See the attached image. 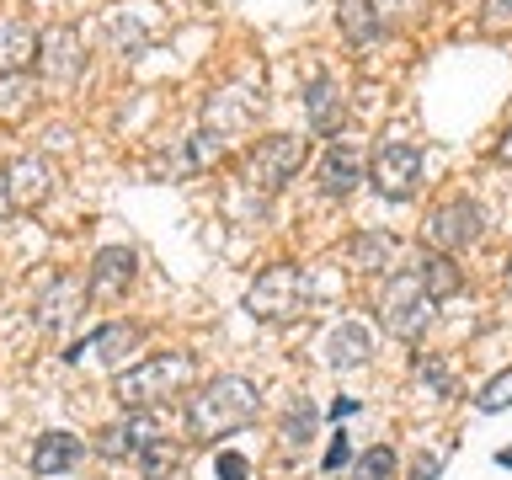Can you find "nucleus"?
Wrapping results in <instances>:
<instances>
[{
    "instance_id": "1",
    "label": "nucleus",
    "mask_w": 512,
    "mask_h": 480,
    "mask_svg": "<svg viewBox=\"0 0 512 480\" xmlns=\"http://www.w3.org/2000/svg\"><path fill=\"white\" fill-rule=\"evenodd\" d=\"M256 411H262V390L240 374H219L198 395H187V432L214 443V438H230V432L251 427Z\"/></svg>"
},
{
    "instance_id": "2",
    "label": "nucleus",
    "mask_w": 512,
    "mask_h": 480,
    "mask_svg": "<svg viewBox=\"0 0 512 480\" xmlns=\"http://www.w3.org/2000/svg\"><path fill=\"white\" fill-rule=\"evenodd\" d=\"M192 379V352H155V358L128 363L112 379V395L123 400V411H150L160 400H171Z\"/></svg>"
},
{
    "instance_id": "3",
    "label": "nucleus",
    "mask_w": 512,
    "mask_h": 480,
    "mask_svg": "<svg viewBox=\"0 0 512 480\" xmlns=\"http://www.w3.org/2000/svg\"><path fill=\"white\" fill-rule=\"evenodd\" d=\"M432 315H438V299L422 288V278H416L411 267H400L390 272V283H384V294H379V320H384V331L400 336V342H416L427 326H432Z\"/></svg>"
},
{
    "instance_id": "4",
    "label": "nucleus",
    "mask_w": 512,
    "mask_h": 480,
    "mask_svg": "<svg viewBox=\"0 0 512 480\" xmlns=\"http://www.w3.org/2000/svg\"><path fill=\"white\" fill-rule=\"evenodd\" d=\"M246 310L256 320H294L310 310V272L294 267V262H278L267 267L262 278L246 288Z\"/></svg>"
},
{
    "instance_id": "5",
    "label": "nucleus",
    "mask_w": 512,
    "mask_h": 480,
    "mask_svg": "<svg viewBox=\"0 0 512 480\" xmlns=\"http://www.w3.org/2000/svg\"><path fill=\"white\" fill-rule=\"evenodd\" d=\"M304 160H310V144L294 139V134H272V139H256V150L246 155V182L262 187V192H278L288 176H294Z\"/></svg>"
},
{
    "instance_id": "6",
    "label": "nucleus",
    "mask_w": 512,
    "mask_h": 480,
    "mask_svg": "<svg viewBox=\"0 0 512 480\" xmlns=\"http://www.w3.org/2000/svg\"><path fill=\"white\" fill-rule=\"evenodd\" d=\"M422 171H427V160L416 144H379V155H374V166H368V182H374L379 198H390V203H406L416 187H422Z\"/></svg>"
},
{
    "instance_id": "7",
    "label": "nucleus",
    "mask_w": 512,
    "mask_h": 480,
    "mask_svg": "<svg viewBox=\"0 0 512 480\" xmlns=\"http://www.w3.org/2000/svg\"><path fill=\"white\" fill-rule=\"evenodd\" d=\"M480 224H486L480 203L448 198L443 208H432V219H427V246L438 256H454V251H464V246H475V240H480Z\"/></svg>"
},
{
    "instance_id": "8",
    "label": "nucleus",
    "mask_w": 512,
    "mask_h": 480,
    "mask_svg": "<svg viewBox=\"0 0 512 480\" xmlns=\"http://www.w3.org/2000/svg\"><path fill=\"white\" fill-rule=\"evenodd\" d=\"M155 438H166L160 411H128V416H118V422H107L102 432H96V454L123 464V459H139Z\"/></svg>"
},
{
    "instance_id": "9",
    "label": "nucleus",
    "mask_w": 512,
    "mask_h": 480,
    "mask_svg": "<svg viewBox=\"0 0 512 480\" xmlns=\"http://www.w3.org/2000/svg\"><path fill=\"white\" fill-rule=\"evenodd\" d=\"M59 182V166L48 155H16L6 166V198L11 208H38Z\"/></svg>"
},
{
    "instance_id": "10",
    "label": "nucleus",
    "mask_w": 512,
    "mask_h": 480,
    "mask_svg": "<svg viewBox=\"0 0 512 480\" xmlns=\"http://www.w3.org/2000/svg\"><path fill=\"white\" fill-rule=\"evenodd\" d=\"M134 272H139V256L128 246H102L86 267V294L91 299H123L128 283H134Z\"/></svg>"
},
{
    "instance_id": "11",
    "label": "nucleus",
    "mask_w": 512,
    "mask_h": 480,
    "mask_svg": "<svg viewBox=\"0 0 512 480\" xmlns=\"http://www.w3.org/2000/svg\"><path fill=\"white\" fill-rule=\"evenodd\" d=\"M139 347V326H123V320H112V326L102 331H91L86 342H80L70 352V363H91V368H118L123 374V363H128V352Z\"/></svg>"
},
{
    "instance_id": "12",
    "label": "nucleus",
    "mask_w": 512,
    "mask_h": 480,
    "mask_svg": "<svg viewBox=\"0 0 512 480\" xmlns=\"http://www.w3.org/2000/svg\"><path fill=\"white\" fill-rule=\"evenodd\" d=\"M358 182H363V144L336 139L331 150L320 155V192H326V198H347Z\"/></svg>"
},
{
    "instance_id": "13",
    "label": "nucleus",
    "mask_w": 512,
    "mask_h": 480,
    "mask_svg": "<svg viewBox=\"0 0 512 480\" xmlns=\"http://www.w3.org/2000/svg\"><path fill=\"white\" fill-rule=\"evenodd\" d=\"M80 304H86V283L80 278H48L43 294H38V326L48 336H59L80 315Z\"/></svg>"
},
{
    "instance_id": "14",
    "label": "nucleus",
    "mask_w": 512,
    "mask_h": 480,
    "mask_svg": "<svg viewBox=\"0 0 512 480\" xmlns=\"http://www.w3.org/2000/svg\"><path fill=\"white\" fill-rule=\"evenodd\" d=\"M38 59L48 80H75L86 70V54H80V32L75 27H48L38 38Z\"/></svg>"
},
{
    "instance_id": "15",
    "label": "nucleus",
    "mask_w": 512,
    "mask_h": 480,
    "mask_svg": "<svg viewBox=\"0 0 512 480\" xmlns=\"http://www.w3.org/2000/svg\"><path fill=\"white\" fill-rule=\"evenodd\" d=\"M320 352H326V368H336V374H352V368L368 363V352H374V336H368V326H358V320H342V326L326 331Z\"/></svg>"
},
{
    "instance_id": "16",
    "label": "nucleus",
    "mask_w": 512,
    "mask_h": 480,
    "mask_svg": "<svg viewBox=\"0 0 512 480\" xmlns=\"http://www.w3.org/2000/svg\"><path fill=\"white\" fill-rule=\"evenodd\" d=\"M38 59V27L22 16H0V75H27V64Z\"/></svg>"
},
{
    "instance_id": "17",
    "label": "nucleus",
    "mask_w": 512,
    "mask_h": 480,
    "mask_svg": "<svg viewBox=\"0 0 512 480\" xmlns=\"http://www.w3.org/2000/svg\"><path fill=\"white\" fill-rule=\"evenodd\" d=\"M80 459H86V443H80L75 432H43L27 454L32 475H64V470H75Z\"/></svg>"
},
{
    "instance_id": "18",
    "label": "nucleus",
    "mask_w": 512,
    "mask_h": 480,
    "mask_svg": "<svg viewBox=\"0 0 512 480\" xmlns=\"http://www.w3.org/2000/svg\"><path fill=\"white\" fill-rule=\"evenodd\" d=\"M304 112H310V128H320V134H336L347 118V102H342V86H336L331 75H315L310 91H304Z\"/></svg>"
},
{
    "instance_id": "19",
    "label": "nucleus",
    "mask_w": 512,
    "mask_h": 480,
    "mask_svg": "<svg viewBox=\"0 0 512 480\" xmlns=\"http://www.w3.org/2000/svg\"><path fill=\"white\" fill-rule=\"evenodd\" d=\"M256 107H262V96H246V91H219L214 102H208V128H214V139L224 134H240L251 118H256Z\"/></svg>"
},
{
    "instance_id": "20",
    "label": "nucleus",
    "mask_w": 512,
    "mask_h": 480,
    "mask_svg": "<svg viewBox=\"0 0 512 480\" xmlns=\"http://www.w3.org/2000/svg\"><path fill=\"white\" fill-rule=\"evenodd\" d=\"M336 27H342L352 43L379 38V11H374V0H336Z\"/></svg>"
},
{
    "instance_id": "21",
    "label": "nucleus",
    "mask_w": 512,
    "mask_h": 480,
    "mask_svg": "<svg viewBox=\"0 0 512 480\" xmlns=\"http://www.w3.org/2000/svg\"><path fill=\"white\" fill-rule=\"evenodd\" d=\"M411 272L422 278V288H427L432 299H448V294L459 288V267H454V256H438V251H432V256H422V262H416Z\"/></svg>"
},
{
    "instance_id": "22",
    "label": "nucleus",
    "mask_w": 512,
    "mask_h": 480,
    "mask_svg": "<svg viewBox=\"0 0 512 480\" xmlns=\"http://www.w3.org/2000/svg\"><path fill=\"white\" fill-rule=\"evenodd\" d=\"M134 464H139V475H144V480H166V475L176 470V464H182V448H176L171 438H155V443L134 459Z\"/></svg>"
},
{
    "instance_id": "23",
    "label": "nucleus",
    "mask_w": 512,
    "mask_h": 480,
    "mask_svg": "<svg viewBox=\"0 0 512 480\" xmlns=\"http://www.w3.org/2000/svg\"><path fill=\"white\" fill-rule=\"evenodd\" d=\"M32 96H38V86H32V75H0V118H22V112L32 107Z\"/></svg>"
},
{
    "instance_id": "24",
    "label": "nucleus",
    "mask_w": 512,
    "mask_h": 480,
    "mask_svg": "<svg viewBox=\"0 0 512 480\" xmlns=\"http://www.w3.org/2000/svg\"><path fill=\"white\" fill-rule=\"evenodd\" d=\"M352 262H358V267H368V272H384V267H390L395 262V240L390 235H358V240H352Z\"/></svg>"
},
{
    "instance_id": "25",
    "label": "nucleus",
    "mask_w": 512,
    "mask_h": 480,
    "mask_svg": "<svg viewBox=\"0 0 512 480\" xmlns=\"http://www.w3.org/2000/svg\"><path fill=\"white\" fill-rule=\"evenodd\" d=\"M395 475V448L390 443H374L368 454L352 459V480H390Z\"/></svg>"
},
{
    "instance_id": "26",
    "label": "nucleus",
    "mask_w": 512,
    "mask_h": 480,
    "mask_svg": "<svg viewBox=\"0 0 512 480\" xmlns=\"http://www.w3.org/2000/svg\"><path fill=\"white\" fill-rule=\"evenodd\" d=\"M310 438H315V411L310 406H294V411H288V422H283V448L294 454V448H304Z\"/></svg>"
},
{
    "instance_id": "27",
    "label": "nucleus",
    "mask_w": 512,
    "mask_h": 480,
    "mask_svg": "<svg viewBox=\"0 0 512 480\" xmlns=\"http://www.w3.org/2000/svg\"><path fill=\"white\" fill-rule=\"evenodd\" d=\"M475 406H480V411H507V406H512V368H507V374H496L486 390L475 395Z\"/></svg>"
},
{
    "instance_id": "28",
    "label": "nucleus",
    "mask_w": 512,
    "mask_h": 480,
    "mask_svg": "<svg viewBox=\"0 0 512 480\" xmlns=\"http://www.w3.org/2000/svg\"><path fill=\"white\" fill-rule=\"evenodd\" d=\"M416 379H422V384H427V390H438V395L448 390V368H443L438 358H427V363H416Z\"/></svg>"
},
{
    "instance_id": "29",
    "label": "nucleus",
    "mask_w": 512,
    "mask_h": 480,
    "mask_svg": "<svg viewBox=\"0 0 512 480\" xmlns=\"http://www.w3.org/2000/svg\"><path fill=\"white\" fill-rule=\"evenodd\" d=\"M422 0H374V11H379V27L384 22H400V16H411Z\"/></svg>"
},
{
    "instance_id": "30",
    "label": "nucleus",
    "mask_w": 512,
    "mask_h": 480,
    "mask_svg": "<svg viewBox=\"0 0 512 480\" xmlns=\"http://www.w3.org/2000/svg\"><path fill=\"white\" fill-rule=\"evenodd\" d=\"M246 475H251L246 454H219V480H246Z\"/></svg>"
},
{
    "instance_id": "31",
    "label": "nucleus",
    "mask_w": 512,
    "mask_h": 480,
    "mask_svg": "<svg viewBox=\"0 0 512 480\" xmlns=\"http://www.w3.org/2000/svg\"><path fill=\"white\" fill-rule=\"evenodd\" d=\"M347 459H352V448H347V438H336V443H331V454H326V475H331V470H342Z\"/></svg>"
},
{
    "instance_id": "32",
    "label": "nucleus",
    "mask_w": 512,
    "mask_h": 480,
    "mask_svg": "<svg viewBox=\"0 0 512 480\" xmlns=\"http://www.w3.org/2000/svg\"><path fill=\"white\" fill-rule=\"evenodd\" d=\"M486 22H512V0H486Z\"/></svg>"
},
{
    "instance_id": "33",
    "label": "nucleus",
    "mask_w": 512,
    "mask_h": 480,
    "mask_svg": "<svg viewBox=\"0 0 512 480\" xmlns=\"http://www.w3.org/2000/svg\"><path fill=\"white\" fill-rule=\"evenodd\" d=\"M438 470H443V459L432 454V459H422V464H416V480H432V475H438Z\"/></svg>"
},
{
    "instance_id": "34",
    "label": "nucleus",
    "mask_w": 512,
    "mask_h": 480,
    "mask_svg": "<svg viewBox=\"0 0 512 480\" xmlns=\"http://www.w3.org/2000/svg\"><path fill=\"white\" fill-rule=\"evenodd\" d=\"M11 214V198H6V176H0V219Z\"/></svg>"
},
{
    "instance_id": "35",
    "label": "nucleus",
    "mask_w": 512,
    "mask_h": 480,
    "mask_svg": "<svg viewBox=\"0 0 512 480\" xmlns=\"http://www.w3.org/2000/svg\"><path fill=\"white\" fill-rule=\"evenodd\" d=\"M496 155H502V160H507V166H512V134L502 139V150H496Z\"/></svg>"
},
{
    "instance_id": "36",
    "label": "nucleus",
    "mask_w": 512,
    "mask_h": 480,
    "mask_svg": "<svg viewBox=\"0 0 512 480\" xmlns=\"http://www.w3.org/2000/svg\"><path fill=\"white\" fill-rule=\"evenodd\" d=\"M496 459H502V464H512V448H502V454H496Z\"/></svg>"
}]
</instances>
